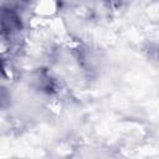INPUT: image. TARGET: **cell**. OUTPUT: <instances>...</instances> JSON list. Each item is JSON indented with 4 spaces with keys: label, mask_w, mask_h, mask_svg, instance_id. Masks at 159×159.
Here are the masks:
<instances>
[{
    "label": "cell",
    "mask_w": 159,
    "mask_h": 159,
    "mask_svg": "<svg viewBox=\"0 0 159 159\" xmlns=\"http://www.w3.org/2000/svg\"><path fill=\"white\" fill-rule=\"evenodd\" d=\"M7 99H9L7 92L4 88H0V107H4L5 103L7 102Z\"/></svg>",
    "instance_id": "cell-1"
}]
</instances>
